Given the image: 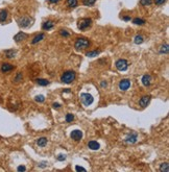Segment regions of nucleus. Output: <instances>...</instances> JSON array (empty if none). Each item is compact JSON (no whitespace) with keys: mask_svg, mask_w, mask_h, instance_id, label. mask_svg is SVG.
I'll use <instances>...</instances> for the list:
<instances>
[{"mask_svg":"<svg viewBox=\"0 0 169 172\" xmlns=\"http://www.w3.org/2000/svg\"><path fill=\"white\" fill-rule=\"evenodd\" d=\"M90 45L91 42L89 39H87V38H77L74 43V48L77 51L85 50V49H88L90 47Z\"/></svg>","mask_w":169,"mask_h":172,"instance_id":"f257e3e1","label":"nucleus"},{"mask_svg":"<svg viewBox=\"0 0 169 172\" xmlns=\"http://www.w3.org/2000/svg\"><path fill=\"white\" fill-rule=\"evenodd\" d=\"M75 78H76V73L72 70H69V71H66V72H64L63 74H62L61 82H64V84L69 85V84H72V82L75 80Z\"/></svg>","mask_w":169,"mask_h":172,"instance_id":"f03ea898","label":"nucleus"},{"mask_svg":"<svg viewBox=\"0 0 169 172\" xmlns=\"http://www.w3.org/2000/svg\"><path fill=\"white\" fill-rule=\"evenodd\" d=\"M93 24V20L91 18H81L77 21V28L79 30L83 31V30H87L88 28H90Z\"/></svg>","mask_w":169,"mask_h":172,"instance_id":"7ed1b4c3","label":"nucleus"},{"mask_svg":"<svg viewBox=\"0 0 169 172\" xmlns=\"http://www.w3.org/2000/svg\"><path fill=\"white\" fill-rule=\"evenodd\" d=\"M31 22H33V19L27 16H23V17H20L17 19V23L20 27H22V28H26V27L30 26L31 25Z\"/></svg>","mask_w":169,"mask_h":172,"instance_id":"20e7f679","label":"nucleus"},{"mask_svg":"<svg viewBox=\"0 0 169 172\" xmlns=\"http://www.w3.org/2000/svg\"><path fill=\"white\" fill-rule=\"evenodd\" d=\"M81 102H83V106H91V104L93 103L94 98H93L92 95L89 94V93H81Z\"/></svg>","mask_w":169,"mask_h":172,"instance_id":"39448f33","label":"nucleus"},{"mask_svg":"<svg viewBox=\"0 0 169 172\" xmlns=\"http://www.w3.org/2000/svg\"><path fill=\"white\" fill-rule=\"evenodd\" d=\"M128 66H130V64L125 59H119L115 63V67L119 71H126L128 69Z\"/></svg>","mask_w":169,"mask_h":172,"instance_id":"423d86ee","label":"nucleus"},{"mask_svg":"<svg viewBox=\"0 0 169 172\" xmlns=\"http://www.w3.org/2000/svg\"><path fill=\"white\" fill-rule=\"evenodd\" d=\"M131 85H132L131 79H128V78H123V79H121L119 82L118 88L121 92H125V91H128L131 88Z\"/></svg>","mask_w":169,"mask_h":172,"instance_id":"0eeeda50","label":"nucleus"},{"mask_svg":"<svg viewBox=\"0 0 169 172\" xmlns=\"http://www.w3.org/2000/svg\"><path fill=\"white\" fill-rule=\"evenodd\" d=\"M70 137H71V139H72L73 141L78 142V141H81V140L83 139V132L79 130V129L72 130L71 134H70Z\"/></svg>","mask_w":169,"mask_h":172,"instance_id":"6e6552de","label":"nucleus"},{"mask_svg":"<svg viewBox=\"0 0 169 172\" xmlns=\"http://www.w3.org/2000/svg\"><path fill=\"white\" fill-rule=\"evenodd\" d=\"M150 100H152V96H150V95H144V96H142V97L140 98V100H139V106H140L141 108H146V106L149 104Z\"/></svg>","mask_w":169,"mask_h":172,"instance_id":"1a4fd4ad","label":"nucleus"},{"mask_svg":"<svg viewBox=\"0 0 169 172\" xmlns=\"http://www.w3.org/2000/svg\"><path fill=\"white\" fill-rule=\"evenodd\" d=\"M14 69H15V66L9 64V63H3V64H1V67H0V71H1V73H4V74H7V73L13 71Z\"/></svg>","mask_w":169,"mask_h":172,"instance_id":"9d476101","label":"nucleus"},{"mask_svg":"<svg viewBox=\"0 0 169 172\" xmlns=\"http://www.w3.org/2000/svg\"><path fill=\"white\" fill-rule=\"evenodd\" d=\"M137 141H138V135L136 132H132L124 139V142L126 144H135Z\"/></svg>","mask_w":169,"mask_h":172,"instance_id":"9b49d317","label":"nucleus"},{"mask_svg":"<svg viewBox=\"0 0 169 172\" xmlns=\"http://www.w3.org/2000/svg\"><path fill=\"white\" fill-rule=\"evenodd\" d=\"M28 38V35L25 33H23V31H20V33H18L17 35L14 37V40H15L16 43H21L23 42V41H25Z\"/></svg>","mask_w":169,"mask_h":172,"instance_id":"f8f14e48","label":"nucleus"},{"mask_svg":"<svg viewBox=\"0 0 169 172\" xmlns=\"http://www.w3.org/2000/svg\"><path fill=\"white\" fill-rule=\"evenodd\" d=\"M141 82H142L143 86L145 87H149L152 84V77L150 74H144L141 78Z\"/></svg>","mask_w":169,"mask_h":172,"instance_id":"ddd939ff","label":"nucleus"},{"mask_svg":"<svg viewBox=\"0 0 169 172\" xmlns=\"http://www.w3.org/2000/svg\"><path fill=\"white\" fill-rule=\"evenodd\" d=\"M53 27H54V22H53L52 20H47L42 24V29H43V30H46V31L52 29Z\"/></svg>","mask_w":169,"mask_h":172,"instance_id":"4468645a","label":"nucleus"},{"mask_svg":"<svg viewBox=\"0 0 169 172\" xmlns=\"http://www.w3.org/2000/svg\"><path fill=\"white\" fill-rule=\"evenodd\" d=\"M7 18H9V11L5 9H0V23L1 24L4 23L7 20Z\"/></svg>","mask_w":169,"mask_h":172,"instance_id":"2eb2a0df","label":"nucleus"},{"mask_svg":"<svg viewBox=\"0 0 169 172\" xmlns=\"http://www.w3.org/2000/svg\"><path fill=\"white\" fill-rule=\"evenodd\" d=\"M88 148L91 150H98L100 148V144L98 143L97 141H94V140H91V141L88 142Z\"/></svg>","mask_w":169,"mask_h":172,"instance_id":"dca6fc26","label":"nucleus"},{"mask_svg":"<svg viewBox=\"0 0 169 172\" xmlns=\"http://www.w3.org/2000/svg\"><path fill=\"white\" fill-rule=\"evenodd\" d=\"M45 37H46V35H45L43 33H39V35H36V37H33V40H31V44H33V45L38 44V43H39V42H41V41L44 40Z\"/></svg>","mask_w":169,"mask_h":172,"instance_id":"f3484780","label":"nucleus"},{"mask_svg":"<svg viewBox=\"0 0 169 172\" xmlns=\"http://www.w3.org/2000/svg\"><path fill=\"white\" fill-rule=\"evenodd\" d=\"M16 54H17V51L14 50V49H9V50H5L4 51V55L7 59H9V60H11V59H14V57L16 56Z\"/></svg>","mask_w":169,"mask_h":172,"instance_id":"a211bd4d","label":"nucleus"},{"mask_svg":"<svg viewBox=\"0 0 169 172\" xmlns=\"http://www.w3.org/2000/svg\"><path fill=\"white\" fill-rule=\"evenodd\" d=\"M47 143H48V140L45 137H41L37 140V145L39 146V147H45V146L47 145Z\"/></svg>","mask_w":169,"mask_h":172,"instance_id":"6ab92c4d","label":"nucleus"},{"mask_svg":"<svg viewBox=\"0 0 169 172\" xmlns=\"http://www.w3.org/2000/svg\"><path fill=\"white\" fill-rule=\"evenodd\" d=\"M66 5L69 9H75L78 5V0H66Z\"/></svg>","mask_w":169,"mask_h":172,"instance_id":"aec40b11","label":"nucleus"},{"mask_svg":"<svg viewBox=\"0 0 169 172\" xmlns=\"http://www.w3.org/2000/svg\"><path fill=\"white\" fill-rule=\"evenodd\" d=\"M36 82H37L39 86H42V87H46L50 84L48 79H45V78H37L36 79Z\"/></svg>","mask_w":169,"mask_h":172,"instance_id":"412c9836","label":"nucleus"},{"mask_svg":"<svg viewBox=\"0 0 169 172\" xmlns=\"http://www.w3.org/2000/svg\"><path fill=\"white\" fill-rule=\"evenodd\" d=\"M133 23L136 25H144L145 23H146V20H144V19H142V18H134L133 19Z\"/></svg>","mask_w":169,"mask_h":172,"instance_id":"4be33fe9","label":"nucleus"},{"mask_svg":"<svg viewBox=\"0 0 169 172\" xmlns=\"http://www.w3.org/2000/svg\"><path fill=\"white\" fill-rule=\"evenodd\" d=\"M100 54V50H94V51H89V52L86 53V56L88 57H95L98 56Z\"/></svg>","mask_w":169,"mask_h":172,"instance_id":"5701e85b","label":"nucleus"},{"mask_svg":"<svg viewBox=\"0 0 169 172\" xmlns=\"http://www.w3.org/2000/svg\"><path fill=\"white\" fill-rule=\"evenodd\" d=\"M134 42L136 43V44H142V43L144 42V37L141 35H137L136 37L134 38Z\"/></svg>","mask_w":169,"mask_h":172,"instance_id":"b1692460","label":"nucleus"},{"mask_svg":"<svg viewBox=\"0 0 169 172\" xmlns=\"http://www.w3.org/2000/svg\"><path fill=\"white\" fill-rule=\"evenodd\" d=\"M22 79H23V74H22V72H18L17 74H16V76L14 77V82H22Z\"/></svg>","mask_w":169,"mask_h":172,"instance_id":"393cba45","label":"nucleus"},{"mask_svg":"<svg viewBox=\"0 0 169 172\" xmlns=\"http://www.w3.org/2000/svg\"><path fill=\"white\" fill-rule=\"evenodd\" d=\"M161 172H168L169 171V166L168 163H162L160 165V168H159Z\"/></svg>","mask_w":169,"mask_h":172,"instance_id":"a878e982","label":"nucleus"},{"mask_svg":"<svg viewBox=\"0 0 169 172\" xmlns=\"http://www.w3.org/2000/svg\"><path fill=\"white\" fill-rule=\"evenodd\" d=\"M74 119H75L74 115L71 114V113H68V114L66 115V117H65V121H66L67 123H70V122H72Z\"/></svg>","mask_w":169,"mask_h":172,"instance_id":"bb28decb","label":"nucleus"},{"mask_svg":"<svg viewBox=\"0 0 169 172\" xmlns=\"http://www.w3.org/2000/svg\"><path fill=\"white\" fill-rule=\"evenodd\" d=\"M81 2H83V5H86V7H92V5L95 4L96 0H81Z\"/></svg>","mask_w":169,"mask_h":172,"instance_id":"cd10ccee","label":"nucleus"},{"mask_svg":"<svg viewBox=\"0 0 169 172\" xmlns=\"http://www.w3.org/2000/svg\"><path fill=\"white\" fill-rule=\"evenodd\" d=\"M168 44H164L161 46L160 48V53H162V54H167L168 53Z\"/></svg>","mask_w":169,"mask_h":172,"instance_id":"c85d7f7f","label":"nucleus"},{"mask_svg":"<svg viewBox=\"0 0 169 172\" xmlns=\"http://www.w3.org/2000/svg\"><path fill=\"white\" fill-rule=\"evenodd\" d=\"M140 4L142 7H150L152 4V0H140Z\"/></svg>","mask_w":169,"mask_h":172,"instance_id":"c756f323","label":"nucleus"},{"mask_svg":"<svg viewBox=\"0 0 169 172\" xmlns=\"http://www.w3.org/2000/svg\"><path fill=\"white\" fill-rule=\"evenodd\" d=\"M35 100L37 102H44L45 101V96L44 95H38V96H36Z\"/></svg>","mask_w":169,"mask_h":172,"instance_id":"7c9ffc66","label":"nucleus"},{"mask_svg":"<svg viewBox=\"0 0 169 172\" xmlns=\"http://www.w3.org/2000/svg\"><path fill=\"white\" fill-rule=\"evenodd\" d=\"M59 35L64 38H68L69 35H70V33H69L66 29H61V30H59Z\"/></svg>","mask_w":169,"mask_h":172,"instance_id":"2f4dec72","label":"nucleus"},{"mask_svg":"<svg viewBox=\"0 0 169 172\" xmlns=\"http://www.w3.org/2000/svg\"><path fill=\"white\" fill-rule=\"evenodd\" d=\"M167 0H154V2L156 5H163Z\"/></svg>","mask_w":169,"mask_h":172,"instance_id":"473e14b6","label":"nucleus"},{"mask_svg":"<svg viewBox=\"0 0 169 172\" xmlns=\"http://www.w3.org/2000/svg\"><path fill=\"white\" fill-rule=\"evenodd\" d=\"M57 159V161H61V162L62 161H65V160H66V155H59Z\"/></svg>","mask_w":169,"mask_h":172,"instance_id":"72a5a7b5","label":"nucleus"},{"mask_svg":"<svg viewBox=\"0 0 169 172\" xmlns=\"http://www.w3.org/2000/svg\"><path fill=\"white\" fill-rule=\"evenodd\" d=\"M18 171H26V167L25 166H19V167L17 168Z\"/></svg>","mask_w":169,"mask_h":172,"instance_id":"f704fd0d","label":"nucleus"},{"mask_svg":"<svg viewBox=\"0 0 169 172\" xmlns=\"http://www.w3.org/2000/svg\"><path fill=\"white\" fill-rule=\"evenodd\" d=\"M75 170H76V171H86V169H85V168L79 167V166H76V167H75Z\"/></svg>","mask_w":169,"mask_h":172,"instance_id":"c9c22d12","label":"nucleus"},{"mask_svg":"<svg viewBox=\"0 0 169 172\" xmlns=\"http://www.w3.org/2000/svg\"><path fill=\"white\" fill-rule=\"evenodd\" d=\"M52 106H53V108H57H57H61V104H59V103H53Z\"/></svg>","mask_w":169,"mask_h":172,"instance_id":"e433bc0d","label":"nucleus"},{"mask_svg":"<svg viewBox=\"0 0 169 172\" xmlns=\"http://www.w3.org/2000/svg\"><path fill=\"white\" fill-rule=\"evenodd\" d=\"M122 19L124 21H131V17H128V16H126V17H123Z\"/></svg>","mask_w":169,"mask_h":172,"instance_id":"4c0bfd02","label":"nucleus"},{"mask_svg":"<svg viewBox=\"0 0 169 172\" xmlns=\"http://www.w3.org/2000/svg\"><path fill=\"white\" fill-rule=\"evenodd\" d=\"M59 0H48V2L49 3H57Z\"/></svg>","mask_w":169,"mask_h":172,"instance_id":"58836bf2","label":"nucleus"},{"mask_svg":"<svg viewBox=\"0 0 169 172\" xmlns=\"http://www.w3.org/2000/svg\"><path fill=\"white\" fill-rule=\"evenodd\" d=\"M107 86H108V84L104 82V80H103V82H101V87H102V88H107Z\"/></svg>","mask_w":169,"mask_h":172,"instance_id":"ea45409f","label":"nucleus"}]
</instances>
